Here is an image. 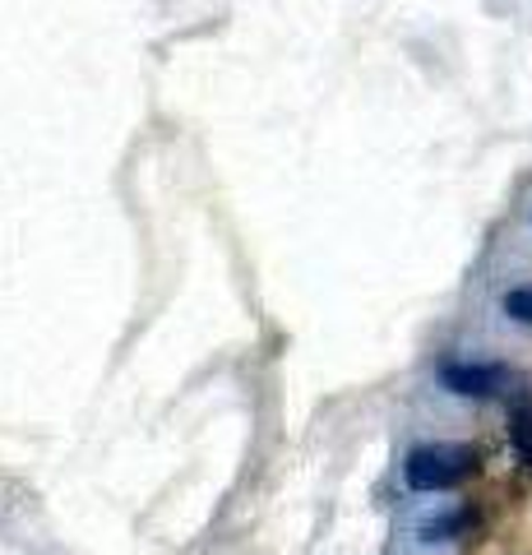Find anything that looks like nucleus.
<instances>
[{
	"instance_id": "7ed1b4c3",
	"label": "nucleus",
	"mask_w": 532,
	"mask_h": 555,
	"mask_svg": "<svg viewBox=\"0 0 532 555\" xmlns=\"http://www.w3.org/2000/svg\"><path fill=\"white\" fill-rule=\"evenodd\" d=\"M509 444H514V459L532 473V408L528 403L509 412Z\"/></svg>"
},
{
	"instance_id": "f257e3e1",
	"label": "nucleus",
	"mask_w": 532,
	"mask_h": 555,
	"mask_svg": "<svg viewBox=\"0 0 532 555\" xmlns=\"http://www.w3.org/2000/svg\"><path fill=\"white\" fill-rule=\"evenodd\" d=\"M482 454L472 444H454V440H436V444H417L403 459V481L421 495L436 491H458L468 477H477Z\"/></svg>"
},
{
	"instance_id": "f03ea898",
	"label": "nucleus",
	"mask_w": 532,
	"mask_h": 555,
	"mask_svg": "<svg viewBox=\"0 0 532 555\" xmlns=\"http://www.w3.org/2000/svg\"><path fill=\"white\" fill-rule=\"evenodd\" d=\"M440 385L458 398H501L514 389V371L501 361H444Z\"/></svg>"
},
{
	"instance_id": "20e7f679",
	"label": "nucleus",
	"mask_w": 532,
	"mask_h": 555,
	"mask_svg": "<svg viewBox=\"0 0 532 555\" xmlns=\"http://www.w3.org/2000/svg\"><path fill=\"white\" fill-rule=\"evenodd\" d=\"M505 315L519 320V324H532V287H514L505 292Z\"/></svg>"
}]
</instances>
